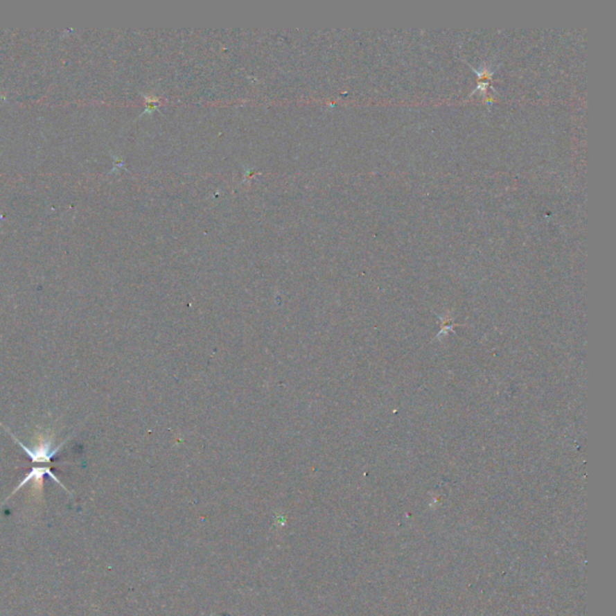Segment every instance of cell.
<instances>
[{"label": "cell", "instance_id": "1", "mask_svg": "<svg viewBox=\"0 0 616 616\" xmlns=\"http://www.w3.org/2000/svg\"><path fill=\"white\" fill-rule=\"evenodd\" d=\"M10 436L14 439L15 442L22 447L24 452H27L28 457H30L33 462H51L52 457L60 452V447H63V444L65 443L63 442V444L58 448H53V441H55L53 437L55 436L46 432V434H37L35 443H34V448H28L22 442H19V439H16L11 432H10Z\"/></svg>", "mask_w": 616, "mask_h": 616}, {"label": "cell", "instance_id": "2", "mask_svg": "<svg viewBox=\"0 0 616 616\" xmlns=\"http://www.w3.org/2000/svg\"><path fill=\"white\" fill-rule=\"evenodd\" d=\"M46 475H50L52 479L55 480L57 483H60V484L63 486V484L60 483L58 478H55V475L51 472L50 467H35V468H33V470L28 473L26 479L23 480L22 483L16 488L15 493H16L19 489L22 488L23 485L28 483L29 480H33V486H34V488L42 489V480H44V477H45Z\"/></svg>", "mask_w": 616, "mask_h": 616}]
</instances>
